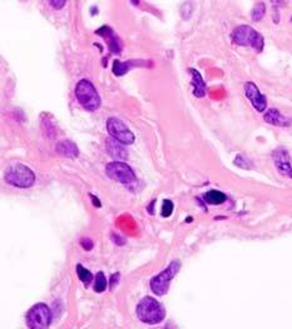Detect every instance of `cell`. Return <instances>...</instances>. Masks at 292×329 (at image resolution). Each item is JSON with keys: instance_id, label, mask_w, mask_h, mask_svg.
<instances>
[{"instance_id": "cell-1", "label": "cell", "mask_w": 292, "mask_h": 329, "mask_svg": "<svg viewBox=\"0 0 292 329\" xmlns=\"http://www.w3.org/2000/svg\"><path fill=\"white\" fill-rule=\"evenodd\" d=\"M137 317L146 324H157L164 319L165 310L158 300L152 297H146L138 303Z\"/></svg>"}, {"instance_id": "cell-2", "label": "cell", "mask_w": 292, "mask_h": 329, "mask_svg": "<svg viewBox=\"0 0 292 329\" xmlns=\"http://www.w3.org/2000/svg\"><path fill=\"white\" fill-rule=\"evenodd\" d=\"M231 38L234 44L240 45V47H250L256 50L257 53H261L265 47L263 36L250 25H240V27L234 28Z\"/></svg>"}, {"instance_id": "cell-3", "label": "cell", "mask_w": 292, "mask_h": 329, "mask_svg": "<svg viewBox=\"0 0 292 329\" xmlns=\"http://www.w3.org/2000/svg\"><path fill=\"white\" fill-rule=\"evenodd\" d=\"M75 96L83 108L88 112H96L100 107V96L88 79H82L75 85Z\"/></svg>"}, {"instance_id": "cell-4", "label": "cell", "mask_w": 292, "mask_h": 329, "mask_svg": "<svg viewBox=\"0 0 292 329\" xmlns=\"http://www.w3.org/2000/svg\"><path fill=\"white\" fill-rule=\"evenodd\" d=\"M4 179L13 187L31 188L35 181V174L27 165L14 164L6 169Z\"/></svg>"}, {"instance_id": "cell-5", "label": "cell", "mask_w": 292, "mask_h": 329, "mask_svg": "<svg viewBox=\"0 0 292 329\" xmlns=\"http://www.w3.org/2000/svg\"><path fill=\"white\" fill-rule=\"evenodd\" d=\"M179 268H181V262L173 261L169 264L167 268L163 271H161L160 274L156 275L151 279V289L156 296H164L169 289V284L171 280L176 277L178 273Z\"/></svg>"}, {"instance_id": "cell-6", "label": "cell", "mask_w": 292, "mask_h": 329, "mask_svg": "<svg viewBox=\"0 0 292 329\" xmlns=\"http://www.w3.org/2000/svg\"><path fill=\"white\" fill-rule=\"evenodd\" d=\"M52 310L44 303L33 305L27 313V326L32 329L48 328L52 323Z\"/></svg>"}, {"instance_id": "cell-7", "label": "cell", "mask_w": 292, "mask_h": 329, "mask_svg": "<svg viewBox=\"0 0 292 329\" xmlns=\"http://www.w3.org/2000/svg\"><path fill=\"white\" fill-rule=\"evenodd\" d=\"M105 173L110 179L119 181L122 184H130L137 180V177H135L132 168L126 163L119 162V160L108 163L107 167H105Z\"/></svg>"}, {"instance_id": "cell-8", "label": "cell", "mask_w": 292, "mask_h": 329, "mask_svg": "<svg viewBox=\"0 0 292 329\" xmlns=\"http://www.w3.org/2000/svg\"><path fill=\"white\" fill-rule=\"evenodd\" d=\"M107 130L109 133L110 137L116 138L121 143L128 146L134 142V134L130 132L128 128L121 119L118 118H109L107 120Z\"/></svg>"}, {"instance_id": "cell-9", "label": "cell", "mask_w": 292, "mask_h": 329, "mask_svg": "<svg viewBox=\"0 0 292 329\" xmlns=\"http://www.w3.org/2000/svg\"><path fill=\"white\" fill-rule=\"evenodd\" d=\"M245 94L247 99L251 102L252 107L257 110L259 113L266 112L267 108V99L263 94L260 91L259 87L255 83L247 82L245 84Z\"/></svg>"}, {"instance_id": "cell-10", "label": "cell", "mask_w": 292, "mask_h": 329, "mask_svg": "<svg viewBox=\"0 0 292 329\" xmlns=\"http://www.w3.org/2000/svg\"><path fill=\"white\" fill-rule=\"evenodd\" d=\"M126 144L117 140L116 138L109 137L105 140V149L114 160H126L128 158V151L126 149Z\"/></svg>"}, {"instance_id": "cell-11", "label": "cell", "mask_w": 292, "mask_h": 329, "mask_svg": "<svg viewBox=\"0 0 292 329\" xmlns=\"http://www.w3.org/2000/svg\"><path fill=\"white\" fill-rule=\"evenodd\" d=\"M96 34L97 35L103 36V38L105 39L110 52L114 53V54H118V53H121V50H122L121 39L116 35V33H114L112 28L104 25V27L99 28V29L96 31Z\"/></svg>"}, {"instance_id": "cell-12", "label": "cell", "mask_w": 292, "mask_h": 329, "mask_svg": "<svg viewBox=\"0 0 292 329\" xmlns=\"http://www.w3.org/2000/svg\"><path fill=\"white\" fill-rule=\"evenodd\" d=\"M272 156L276 168L280 170V173L285 174V176H289L292 168H291V163H290L289 153L286 151V149L277 148L275 151H273Z\"/></svg>"}, {"instance_id": "cell-13", "label": "cell", "mask_w": 292, "mask_h": 329, "mask_svg": "<svg viewBox=\"0 0 292 329\" xmlns=\"http://www.w3.org/2000/svg\"><path fill=\"white\" fill-rule=\"evenodd\" d=\"M263 119H265L266 123L271 124V125L275 126H282V128H286V126L291 125V119L287 118V117L282 116L281 113L276 108H271V109L266 110L265 114H263Z\"/></svg>"}, {"instance_id": "cell-14", "label": "cell", "mask_w": 292, "mask_h": 329, "mask_svg": "<svg viewBox=\"0 0 292 329\" xmlns=\"http://www.w3.org/2000/svg\"><path fill=\"white\" fill-rule=\"evenodd\" d=\"M192 75V88H193V94L196 98H203L206 95V83L202 79V75L199 74V71L196 69H188Z\"/></svg>"}, {"instance_id": "cell-15", "label": "cell", "mask_w": 292, "mask_h": 329, "mask_svg": "<svg viewBox=\"0 0 292 329\" xmlns=\"http://www.w3.org/2000/svg\"><path fill=\"white\" fill-rule=\"evenodd\" d=\"M57 151H58L61 155L65 156V158H70V159H74L77 158L79 151H78V147L75 146V143H73L72 140H62L57 144Z\"/></svg>"}, {"instance_id": "cell-16", "label": "cell", "mask_w": 292, "mask_h": 329, "mask_svg": "<svg viewBox=\"0 0 292 329\" xmlns=\"http://www.w3.org/2000/svg\"><path fill=\"white\" fill-rule=\"evenodd\" d=\"M139 65V61L138 60H128V61H121V60H114L113 61V74L116 77H122L126 73L130 70L133 66H138Z\"/></svg>"}, {"instance_id": "cell-17", "label": "cell", "mask_w": 292, "mask_h": 329, "mask_svg": "<svg viewBox=\"0 0 292 329\" xmlns=\"http://www.w3.org/2000/svg\"><path fill=\"white\" fill-rule=\"evenodd\" d=\"M204 202L211 206H218V204H224L227 200V197L225 193L218 192V190H210L203 195Z\"/></svg>"}, {"instance_id": "cell-18", "label": "cell", "mask_w": 292, "mask_h": 329, "mask_svg": "<svg viewBox=\"0 0 292 329\" xmlns=\"http://www.w3.org/2000/svg\"><path fill=\"white\" fill-rule=\"evenodd\" d=\"M265 15H266L265 3L260 1V3L255 4V6L252 8V10H251V19L254 20V22H260V20L263 19V17H265Z\"/></svg>"}, {"instance_id": "cell-19", "label": "cell", "mask_w": 292, "mask_h": 329, "mask_svg": "<svg viewBox=\"0 0 292 329\" xmlns=\"http://www.w3.org/2000/svg\"><path fill=\"white\" fill-rule=\"evenodd\" d=\"M107 284L108 282L104 273L103 271L97 273L96 280H94V292H97V293H103L107 289Z\"/></svg>"}, {"instance_id": "cell-20", "label": "cell", "mask_w": 292, "mask_h": 329, "mask_svg": "<svg viewBox=\"0 0 292 329\" xmlns=\"http://www.w3.org/2000/svg\"><path fill=\"white\" fill-rule=\"evenodd\" d=\"M77 274L78 278L82 280V283H84V285H89L91 282L93 280V274L87 268L82 266V264H78L77 266Z\"/></svg>"}, {"instance_id": "cell-21", "label": "cell", "mask_w": 292, "mask_h": 329, "mask_svg": "<svg viewBox=\"0 0 292 329\" xmlns=\"http://www.w3.org/2000/svg\"><path fill=\"white\" fill-rule=\"evenodd\" d=\"M161 213H162L163 218L171 217V214L173 213V203H172V200L165 199L164 202H163L162 211H161Z\"/></svg>"}, {"instance_id": "cell-22", "label": "cell", "mask_w": 292, "mask_h": 329, "mask_svg": "<svg viewBox=\"0 0 292 329\" xmlns=\"http://www.w3.org/2000/svg\"><path fill=\"white\" fill-rule=\"evenodd\" d=\"M245 163H250V160L245 159L242 155L236 156V160H234V164L238 165L240 168H243V169H248V165H246Z\"/></svg>"}, {"instance_id": "cell-23", "label": "cell", "mask_w": 292, "mask_h": 329, "mask_svg": "<svg viewBox=\"0 0 292 329\" xmlns=\"http://www.w3.org/2000/svg\"><path fill=\"white\" fill-rule=\"evenodd\" d=\"M49 3L54 9H57V10H61V9L65 5L66 0H49Z\"/></svg>"}, {"instance_id": "cell-24", "label": "cell", "mask_w": 292, "mask_h": 329, "mask_svg": "<svg viewBox=\"0 0 292 329\" xmlns=\"http://www.w3.org/2000/svg\"><path fill=\"white\" fill-rule=\"evenodd\" d=\"M80 244H82V247L84 248L86 250H91L92 248H93V241L91 240V239H82L80 240Z\"/></svg>"}, {"instance_id": "cell-25", "label": "cell", "mask_w": 292, "mask_h": 329, "mask_svg": "<svg viewBox=\"0 0 292 329\" xmlns=\"http://www.w3.org/2000/svg\"><path fill=\"white\" fill-rule=\"evenodd\" d=\"M118 280H119V274L118 273H114V274L110 277V289L114 288V285L118 283Z\"/></svg>"}, {"instance_id": "cell-26", "label": "cell", "mask_w": 292, "mask_h": 329, "mask_svg": "<svg viewBox=\"0 0 292 329\" xmlns=\"http://www.w3.org/2000/svg\"><path fill=\"white\" fill-rule=\"evenodd\" d=\"M271 4L273 5V8L280 9L281 6L285 5V1H284V0H271Z\"/></svg>"}, {"instance_id": "cell-27", "label": "cell", "mask_w": 292, "mask_h": 329, "mask_svg": "<svg viewBox=\"0 0 292 329\" xmlns=\"http://www.w3.org/2000/svg\"><path fill=\"white\" fill-rule=\"evenodd\" d=\"M91 198H92V199H93V204H94V207H100V206H102V204H100V202H99V199H98V198L94 197V195H91Z\"/></svg>"}, {"instance_id": "cell-28", "label": "cell", "mask_w": 292, "mask_h": 329, "mask_svg": "<svg viewBox=\"0 0 292 329\" xmlns=\"http://www.w3.org/2000/svg\"><path fill=\"white\" fill-rule=\"evenodd\" d=\"M130 3H132L133 5H139V0H130Z\"/></svg>"}, {"instance_id": "cell-29", "label": "cell", "mask_w": 292, "mask_h": 329, "mask_svg": "<svg viewBox=\"0 0 292 329\" xmlns=\"http://www.w3.org/2000/svg\"><path fill=\"white\" fill-rule=\"evenodd\" d=\"M289 176L291 177V178H292V169H291V172H290V174H289Z\"/></svg>"}, {"instance_id": "cell-30", "label": "cell", "mask_w": 292, "mask_h": 329, "mask_svg": "<svg viewBox=\"0 0 292 329\" xmlns=\"http://www.w3.org/2000/svg\"><path fill=\"white\" fill-rule=\"evenodd\" d=\"M291 22H292V18H291Z\"/></svg>"}]
</instances>
